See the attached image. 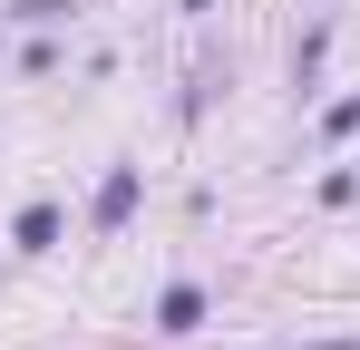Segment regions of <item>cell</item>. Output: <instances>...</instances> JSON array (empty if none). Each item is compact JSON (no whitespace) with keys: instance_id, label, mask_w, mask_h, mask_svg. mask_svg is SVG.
<instances>
[{"instance_id":"1","label":"cell","mask_w":360,"mask_h":350,"mask_svg":"<svg viewBox=\"0 0 360 350\" xmlns=\"http://www.w3.org/2000/svg\"><path fill=\"white\" fill-rule=\"evenodd\" d=\"M136 205H146V166L117 156V166L98 175V195H88V233H98V243H117V233L136 224Z\"/></svg>"},{"instance_id":"2","label":"cell","mask_w":360,"mask_h":350,"mask_svg":"<svg viewBox=\"0 0 360 350\" xmlns=\"http://www.w3.org/2000/svg\"><path fill=\"white\" fill-rule=\"evenodd\" d=\"M205 321H214V292L195 283V273H176V283L146 302V331H156V341H195Z\"/></svg>"},{"instance_id":"3","label":"cell","mask_w":360,"mask_h":350,"mask_svg":"<svg viewBox=\"0 0 360 350\" xmlns=\"http://www.w3.org/2000/svg\"><path fill=\"white\" fill-rule=\"evenodd\" d=\"M59 243H68V205L59 195H30V205L10 214V253H20V263H39V253H59Z\"/></svg>"},{"instance_id":"4","label":"cell","mask_w":360,"mask_h":350,"mask_svg":"<svg viewBox=\"0 0 360 350\" xmlns=\"http://www.w3.org/2000/svg\"><path fill=\"white\" fill-rule=\"evenodd\" d=\"M321 58H331V10H321V20H311V30L292 39V88H302V98L321 88Z\"/></svg>"},{"instance_id":"5","label":"cell","mask_w":360,"mask_h":350,"mask_svg":"<svg viewBox=\"0 0 360 350\" xmlns=\"http://www.w3.org/2000/svg\"><path fill=\"white\" fill-rule=\"evenodd\" d=\"M59 30H20V49H10V68H20V78H59Z\"/></svg>"},{"instance_id":"6","label":"cell","mask_w":360,"mask_h":350,"mask_svg":"<svg viewBox=\"0 0 360 350\" xmlns=\"http://www.w3.org/2000/svg\"><path fill=\"white\" fill-rule=\"evenodd\" d=\"M0 20H10V30H68L78 0H0Z\"/></svg>"},{"instance_id":"7","label":"cell","mask_w":360,"mask_h":350,"mask_svg":"<svg viewBox=\"0 0 360 350\" xmlns=\"http://www.w3.org/2000/svg\"><path fill=\"white\" fill-rule=\"evenodd\" d=\"M321 146H360V88L351 98H321Z\"/></svg>"},{"instance_id":"8","label":"cell","mask_w":360,"mask_h":350,"mask_svg":"<svg viewBox=\"0 0 360 350\" xmlns=\"http://www.w3.org/2000/svg\"><path fill=\"white\" fill-rule=\"evenodd\" d=\"M224 78H234V68H214V58H205V68H195V78H185V98H176V117H185V127H195V117H205V98H214V88H224Z\"/></svg>"},{"instance_id":"9","label":"cell","mask_w":360,"mask_h":350,"mask_svg":"<svg viewBox=\"0 0 360 350\" xmlns=\"http://www.w3.org/2000/svg\"><path fill=\"white\" fill-rule=\"evenodd\" d=\"M311 205H331V214H341V205H360V166H331L321 185H311Z\"/></svg>"},{"instance_id":"10","label":"cell","mask_w":360,"mask_h":350,"mask_svg":"<svg viewBox=\"0 0 360 350\" xmlns=\"http://www.w3.org/2000/svg\"><path fill=\"white\" fill-rule=\"evenodd\" d=\"M273 350H360V341H273Z\"/></svg>"},{"instance_id":"11","label":"cell","mask_w":360,"mask_h":350,"mask_svg":"<svg viewBox=\"0 0 360 350\" xmlns=\"http://www.w3.org/2000/svg\"><path fill=\"white\" fill-rule=\"evenodd\" d=\"M176 10H185V20H205V10H214V0H176Z\"/></svg>"},{"instance_id":"12","label":"cell","mask_w":360,"mask_h":350,"mask_svg":"<svg viewBox=\"0 0 360 350\" xmlns=\"http://www.w3.org/2000/svg\"><path fill=\"white\" fill-rule=\"evenodd\" d=\"M0 58H10V20H0Z\"/></svg>"},{"instance_id":"13","label":"cell","mask_w":360,"mask_h":350,"mask_svg":"<svg viewBox=\"0 0 360 350\" xmlns=\"http://www.w3.org/2000/svg\"><path fill=\"white\" fill-rule=\"evenodd\" d=\"M351 166H360V156H351Z\"/></svg>"}]
</instances>
